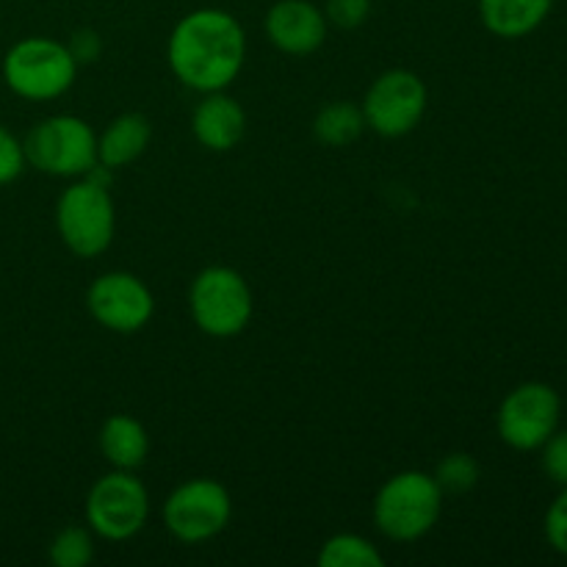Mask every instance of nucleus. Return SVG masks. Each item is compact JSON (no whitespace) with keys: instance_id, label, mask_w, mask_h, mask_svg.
I'll use <instances>...</instances> for the list:
<instances>
[{"instance_id":"17","label":"nucleus","mask_w":567,"mask_h":567,"mask_svg":"<svg viewBox=\"0 0 567 567\" xmlns=\"http://www.w3.org/2000/svg\"><path fill=\"white\" fill-rule=\"evenodd\" d=\"M363 109L347 103V100H336V103L324 105L313 120V136L324 147H349V144H354L363 136Z\"/></svg>"},{"instance_id":"13","label":"nucleus","mask_w":567,"mask_h":567,"mask_svg":"<svg viewBox=\"0 0 567 567\" xmlns=\"http://www.w3.org/2000/svg\"><path fill=\"white\" fill-rule=\"evenodd\" d=\"M192 133L210 153H230L247 133V114L241 103L227 94V89L208 92L194 109Z\"/></svg>"},{"instance_id":"16","label":"nucleus","mask_w":567,"mask_h":567,"mask_svg":"<svg viewBox=\"0 0 567 567\" xmlns=\"http://www.w3.org/2000/svg\"><path fill=\"white\" fill-rule=\"evenodd\" d=\"M100 452L109 460L111 468L138 471L150 457V435L138 419L127 413H116L100 426Z\"/></svg>"},{"instance_id":"20","label":"nucleus","mask_w":567,"mask_h":567,"mask_svg":"<svg viewBox=\"0 0 567 567\" xmlns=\"http://www.w3.org/2000/svg\"><path fill=\"white\" fill-rule=\"evenodd\" d=\"M432 476H435L443 496H463V493H471L476 485H480L482 468L480 463H476L474 454L452 452L437 463L435 474Z\"/></svg>"},{"instance_id":"19","label":"nucleus","mask_w":567,"mask_h":567,"mask_svg":"<svg viewBox=\"0 0 567 567\" xmlns=\"http://www.w3.org/2000/svg\"><path fill=\"white\" fill-rule=\"evenodd\" d=\"M48 559L55 567H89L94 559V532L78 524L64 526L50 540Z\"/></svg>"},{"instance_id":"6","label":"nucleus","mask_w":567,"mask_h":567,"mask_svg":"<svg viewBox=\"0 0 567 567\" xmlns=\"http://www.w3.org/2000/svg\"><path fill=\"white\" fill-rule=\"evenodd\" d=\"M188 310L205 336L236 338L252 321V288L233 266H205L188 288Z\"/></svg>"},{"instance_id":"24","label":"nucleus","mask_w":567,"mask_h":567,"mask_svg":"<svg viewBox=\"0 0 567 567\" xmlns=\"http://www.w3.org/2000/svg\"><path fill=\"white\" fill-rule=\"evenodd\" d=\"M546 540L554 551L567 557V487H563L546 513Z\"/></svg>"},{"instance_id":"14","label":"nucleus","mask_w":567,"mask_h":567,"mask_svg":"<svg viewBox=\"0 0 567 567\" xmlns=\"http://www.w3.org/2000/svg\"><path fill=\"white\" fill-rule=\"evenodd\" d=\"M150 138H153V125L147 116L138 111H125L114 116L103 133H97V164L114 172L131 166L147 153Z\"/></svg>"},{"instance_id":"3","label":"nucleus","mask_w":567,"mask_h":567,"mask_svg":"<svg viewBox=\"0 0 567 567\" xmlns=\"http://www.w3.org/2000/svg\"><path fill=\"white\" fill-rule=\"evenodd\" d=\"M78 61L66 42L53 37H25L3 55V81L11 94L28 103H48L64 97L78 78Z\"/></svg>"},{"instance_id":"1","label":"nucleus","mask_w":567,"mask_h":567,"mask_svg":"<svg viewBox=\"0 0 567 567\" xmlns=\"http://www.w3.org/2000/svg\"><path fill=\"white\" fill-rule=\"evenodd\" d=\"M166 61L177 81L199 94L233 86L247 61V31L225 9L188 11L172 28Z\"/></svg>"},{"instance_id":"4","label":"nucleus","mask_w":567,"mask_h":567,"mask_svg":"<svg viewBox=\"0 0 567 567\" xmlns=\"http://www.w3.org/2000/svg\"><path fill=\"white\" fill-rule=\"evenodd\" d=\"M55 230L75 258H97L114 244L116 208L105 183L83 175L55 203Z\"/></svg>"},{"instance_id":"25","label":"nucleus","mask_w":567,"mask_h":567,"mask_svg":"<svg viewBox=\"0 0 567 567\" xmlns=\"http://www.w3.org/2000/svg\"><path fill=\"white\" fill-rule=\"evenodd\" d=\"M66 48H70L72 59H75L78 64H94V61L100 59V53H103V37H100L94 28H81V31L72 33Z\"/></svg>"},{"instance_id":"2","label":"nucleus","mask_w":567,"mask_h":567,"mask_svg":"<svg viewBox=\"0 0 567 567\" xmlns=\"http://www.w3.org/2000/svg\"><path fill=\"white\" fill-rule=\"evenodd\" d=\"M374 524L388 540L415 543L430 535L443 513V491L424 471H399L374 498Z\"/></svg>"},{"instance_id":"22","label":"nucleus","mask_w":567,"mask_h":567,"mask_svg":"<svg viewBox=\"0 0 567 567\" xmlns=\"http://www.w3.org/2000/svg\"><path fill=\"white\" fill-rule=\"evenodd\" d=\"M327 22L341 31H354L371 17V0H327Z\"/></svg>"},{"instance_id":"15","label":"nucleus","mask_w":567,"mask_h":567,"mask_svg":"<svg viewBox=\"0 0 567 567\" xmlns=\"http://www.w3.org/2000/svg\"><path fill=\"white\" fill-rule=\"evenodd\" d=\"M554 0H480V20L493 37L524 39L548 20Z\"/></svg>"},{"instance_id":"7","label":"nucleus","mask_w":567,"mask_h":567,"mask_svg":"<svg viewBox=\"0 0 567 567\" xmlns=\"http://www.w3.org/2000/svg\"><path fill=\"white\" fill-rule=\"evenodd\" d=\"M233 518V498L221 482L210 476H197L166 496L161 507L164 529L183 546H199L227 529Z\"/></svg>"},{"instance_id":"23","label":"nucleus","mask_w":567,"mask_h":567,"mask_svg":"<svg viewBox=\"0 0 567 567\" xmlns=\"http://www.w3.org/2000/svg\"><path fill=\"white\" fill-rule=\"evenodd\" d=\"M543 471L551 482L559 487H567V432H554L546 443L540 446Z\"/></svg>"},{"instance_id":"10","label":"nucleus","mask_w":567,"mask_h":567,"mask_svg":"<svg viewBox=\"0 0 567 567\" xmlns=\"http://www.w3.org/2000/svg\"><path fill=\"white\" fill-rule=\"evenodd\" d=\"M563 399L548 382H524L504 396L496 413L498 437L515 452H537L559 430Z\"/></svg>"},{"instance_id":"18","label":"nucleus","mask_w":567,"mask_h":567,"mask_svg":"<svg viewBox=\"0 0 567 567\" xmlns=\"http://www.w3.org/2000/svg\"><path fill=\"white\" fill-rule=\"evenodd\" d=\"M316 565L319 567H382L385 557L380 548L363 535L354 532H341L321 543L319 554H316Z\"/></svg>"},{"instance_id":"12","label":"nucleus","mask_w":567,"mask_h":567,"mask_svg":"<svg viewBox=\"0 0 567 567\" xmlns=\"http://www.w3.org/2000/svg\"><path fill=\"white\" fill-rule=\"evenodd\" d=\"M266 37L280 53L310 55L327 42V14L313 0H277L266 11Z\"/></svg>"},{"instance_id":"11","label":"nucleus","mask_w":567,"mask_h":567,"mask_svg":"<svg viewBox=\"0 0 567 567\" xmlns=\"http://www.w3.org/2000/svg\"><path fill=\"white\" fill-rule=\"evenodd\" d=\"M86 308L103 330L133 336L153 319L155 297L142 277L131 271H105L89 286Z\"/></svg>"},{"instance_id":"8","label":"nucleus","mask_w":567,"mask_h":567,"mask_svg":"<svg viewBox=\"0 0 567 567\" xmlns=\"http://www.w3.org/2000/svg\"><path fill=\"white\" fill-rule=\"evenodd\" d=\"M150 520V493L136 471L114 468L100 476L86 496V526L94 537L125 543Z\"/></svg>"},{"instance_id":"5","label":"nucleus","mask_w":567,"mask_h":567,"mask_svg":"<svg viewBox=\"0 0 567 567\" xmlns=\"http://www.w3.org/2000/svg\"><path fill=\"white\" fill-rule=\"evenodd\" d=\"M25 161L50 177L89 175L97 166V133L75 114H53L39 120L22 138Z\"/></svg>"},{"instance_id":"9","label":"nucleus","mask_w":567,"mask_h":567,"mask_svg":"<svg viewBox=\"0 0 567 567\" xmlns=\"http://www.w3.org/2000/svg\"><path fill=\"white\" fill-rule=\"evenodd\" d=\"M430 105V92L413 70H385L371 81L360 103L365 127L382 138H402L421 125Z\"/></svg>"},{"instance_id":"21","label":"nucleus","mask_w":567,"mask_h":567,"mask_svg":"<svg viewBox=\"0 0 567 567\" xmlns=\"http://www.w3.org/2000/svg\"><path fill=\"white\" fill-rule=\"evenodd\" d=\"M25 150L22 138H17L9 127L0 125V186H9L25 172Z\"/></svg>"}]
</instances>
